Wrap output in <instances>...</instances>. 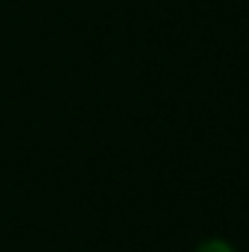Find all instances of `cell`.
Here are the masks:
<instances>
[{
	"label": "cell",
	"mask_w": 249,
	"mask_h": 252,
	"mask_svg": "<svg viewBox=\"0 0 249 252\" xmlns=\"http://www.w3.org/2000/svg\"><path fill=\"white\" fill-rule=\"evenodd\" d=\"M202 252H232V250H226L223 244H208V247H205Z\"/></svg>",
	"instance_id": "obj_1"
}]
</instances>
